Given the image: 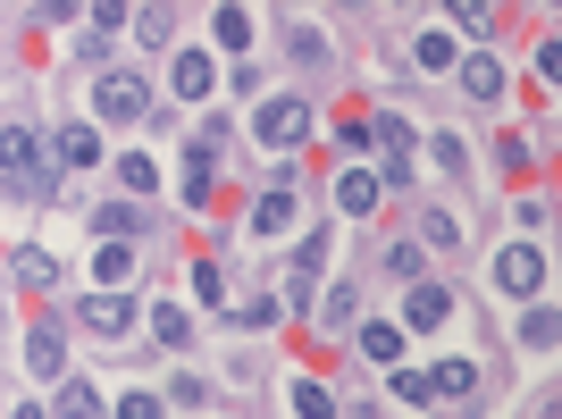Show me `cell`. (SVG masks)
<instances>
[{
  "label": "cell",
  "instance_id": "obj_1",
  "mask_svg": "<svg viewBox=\"0 0 562 419\" xmlns=\"http://www.w3.org/2000/svg\"><path fill=\"white\" fill-rule=\"evenodd\" d=\"M0 177L18 193H43V135L34 126H0Z\"/></svg>",
  "mask_w": 562,
  "mask_h": 419
},
{
  "label": "cell",
  "instance_id": "obj_2",
  "mask_svg": "<svg viewBox=\"0 0 562 419\" xmlns=\"http://www.w3.org/2000/svg\"><path fill=\"white\" fill-rule=\"evenodd\" d=\"M93 110L110 117V126H135V117H151V84H143V76H101Z\"/></svg>",
  "mask_w": 562,
  "mask_h": 419
},
{
  "label": "cell",
  "instance_id": "obj_3",
  "mask_svg": "<svg viewBox=\"0 0 562 419\" xmlns=\"http://www.w3.org/2000/svg\"><path fill=\"white\" fill-rule=\"evenodd\" d=\"M252 135L269 143V151H294V143L311 135V101H260V117H252Z\"/></svg>",
  "mask_w": 562,
  "mask_h": 419
},
{
  "label": "cell",
  "instance_id": "obj_4",
  "mask_svg": "<svg viewBox=\"0 0 562 419\" xmlns=\"http://www.w3.org/2000/svg\"><path fill=\"white\" fill-rule=\"evenodd\" d=\"M495 285H504V294H520V303H529V294H538V285H546V260H538V244H513V252L495 260Z\"/></svg>",
  "mask_w": 562,
  "mask_h": 419
},
{
  "label": "cell",
  "instance_id": "obj_5",
  "mask_svg": "<svg viewBox=\"0 0 562 419\" xmlns=\"http://www.w3.org/2000/svg\"><path fill=\"white\" fill-rule=\"evenodd\" d=\"M378 193H386V177H378V168H345V177H336V210H345V218H370Z\"/></svg>",
  "mask_w": 562,
  "mask_h": 419
},
{
  "label": "cell",
  "instance_id": "obj_6",
  "mask_svg": "<svg viewBox=\"0 0 562 419\" xmlns=\"http://www.w3.org/2000/svg\"><path fill=\"white\" fill-rule=\"evenodd\" d=\"M85 327H93V336H126V327H135V303H126V294H85Z\"/></svg>",
  "mask_w": 562,
  "mask_h": 419
},
{
  "label": "cell",
  "instance_id": "obj_7",
  "mask_svg": "<svg viewBox=\"0 0 562 419\" xmlns=\"http://www.w3.org/2000/svg\"><path fill=\"white\" fill-rule=\"evenodd\" d=\"M446 310H453L446 285H412V303H403V327H446Z\"/></svg>",
  "mask_w": 562,
  "mask_h": 419
},
{
  "label": "cell",
  "instance_id": "obj_8",
  "mask_svg": "<svg viewBox=\"0 0 562 419\" xmlns=\"http://www.w3.org/2000/svg\"><path fill=\"white\" fill-rule=\"evenodd\" d=\"M462 93L470 101H495V93H504V68H495L487 50H470V59H462Z\"/></svg>",
  "mask_w": 562,
  "mask_h": 419
},
{
  "label": "cell",
  "instance_id": "obj_9",
  "mask_svg": "<svg viewBox=\"0 0 562 419\" xmlns=\"http://www.w3.org/2000/svg\"><path fill=\"white\" fill-rule=\"evenodd\" d=\"M25 370L59 386V370H68V361H59V336H50V327H34V336H25Z\"/></svg>",
  "mask_w": 562,
  "mask_h": 419
},
{
  "label": "cell",
  "instance_id": "obj_10",
  "mask_svg": "<svg viewBox=\"0 0 562 419\" xmlns=\"http://www.w3.org/2000/svg\"><path fill=\"white\" fill-rule=\"evenodd\" d=\"M211 84H218V68H211V59H202V50H177V93H186V101H202Z\"/></svg>",
  "mask_w": 562,
  "mask_h": 419
},
{
  "label": "cell",
  "instance_id": "obj_11",
  "mask_svg": "<svg viewBox=\"0 0 562 419\" xmlns=\"http://www.w3.org/2000/svg\"><path fill=\"white\" fill-rule=\"evenodd\" d=\"M9 269H18V285H25V294H50V285H59V260H50V252H18Z\"/></svg>",
  "mask_w": 562,
  "mask_h": 419
},
{
  "label": "cell",
  "instance_id": "obj_12",
  "mask_svg": "<svg viewBox=\"0 0 562 419\" xmlns=\"http://www.w3.org/2000/svg\"><path fill=\"white\" fill-rule=\"evenodd\" d=\"M59 419H110V411H101V395L85 377H59Z\"/></svg>",
  "mask_w": 562,
  "mask_h": 419
},
{
  "label": "cell",
  "instance_id": "obj_13",
  "mask_svg": "<svg viewBox=\"0 0 562 419\" xmlns=\"http://www.w3.org/2000/svg\"><path fill=\"white\" fill-rule=\"evenodd\" d=\"M370 135L386 143V160H395V168H386V177H403V160H412V126H403V117L386 110V117H378V126H370Z\"/></svg>",
  "mask_w": 562,
  "mask_h": 419
},
{
  "label": "cell",
  "instance_id": "obj_14",
  "mask_svg": "<svg viewBox=\"0 0 562 419\" xmlns=\"http://www.w3.org/2000/svg\"><path fill=\"white\" fill-rule=\"evenodd\" d=\"M361 352H370V361H395V370H403V327H386V319L361 327Z\"/></svg>",
  "mask_w": 562,
  "mask_h": 419
},
{
  "label": "cell",
  "instance_id": "obj_15",
  "mask_svg": "<svg viewBox=\"0 0 562 419\" xmlns=\"http://www.w3.org/2000/svg\"><path fill=\"white\" fill-rule=\"evenodd\" d=\"M93 151H101L93 126H59V160H68V168H93Z\"/></svg>",
  "mask_w": 562,
  "mask_h": 419
},
{
  "label": "cell",
  "instance_id": "obj_16",
  "mask_svg": "<svg viewBox=\"0 0 562 419\" xmlns=\"http://www.w3.org/2000/svg\"><path fill=\"white\" fill-rule=\"evenodd\" d=\"M428 386H437V395H470V386H479V361H437Z\"/></svg>",
  "mask_w": 562,
  "mask_h": 419
},
{
  "label": "cell",
  "instance_id": "obj_17",
  "mask_svg": "<svg viewBox=\"0 0 562 419\" xmlns=\"http://www.w3.org/2000/svg\"><path fill=\"white\" fill-rule=\"evenodd\" d=\"M285 218H294V202H285V193H260V202H252V235H278Z\"/></svg>",
  "mask_w": 562,
  "mask_h": 419
},
{
  "label": "cell",
  "instance_id": "obj_18",
  "mask_svg": "<svg viewBox=\"0 0 562 419\" xmlns=\"http://www.w3.org/2000/svg\"><path fill=\"white\" fill-rule=\"evenodd\" d=\"M294 411L303 419H336V395L319 386V377H303V386H294Z\"/></svg>",
  "mask_w": 562,
  "mask_h": 419
},
{
  "label": "cell",
  "instance_id": "obj_19",
  "mask_svg": "<svg viewBox=\"0 0 562 419\" xmlns=\"http://www.w3.org/2000/svg\"><path fill=\"white\" fill-rule=\"evenodd\" d=\"M352 303H361L352 285H328V303H311V310H319V327H352Z\"/></svg>",
  "mask_w": 562,
  "mask_h": 419
},
{
  "label": "cell",
  "instance_id": "obj_20",
  "mask_svg": "<svg viewBox=\"0 0 562 419\" xmlns=\"http://www.w3.org/2000/svg\"><path fill=\"white\" fill-rule=\"evenodd\" d=\"M218 43H227V50H244V43H252V18H244V9H218Z\"/></svg>",
  "mask_w": 562,
  "mask_h": 419
},
{
  "label": "cell",
  "instance_id": "obj_21",
  "mask_svg": "<svg viewBox=\"0 0 562 419\" xmlns=\"http://www.w3.org/2000/svg\"><path fill=\"white\" fill-rule=\"evenodd\" d=\"M168 34H177L168 9H135V43H168Z\"/></svg>",
  "mask_w": 562,
  "mask_h": 419
},
{
  "label": "cell",
  "instance_id": "obj_22",
  "mask_svg": "<svg viewBox=\"0 0 562 419\" xmlns=\"http://www.w3.org/2000/svg\"><path fill=\"white\" fill-rule=\"evenodd\" d=\"M420 235H428V244H437V252H453V244H462V227H453L446 210H428V218H420Z\"/></svg>",
  "mask_w": 562,
  "mask_h": 419
},
{
  "label": "cell",
  "instance_id": "obj_23",
  "mask_svg": "<svg viewBox=\"0 0 562 419\" xmlns=\"http://www.w3.org/2000/svg\"><path fill=\"white\" fill-rule=\"evenodd\" d=\"M420 68H453V34H420V50H412Z\"/></svg>",
  "mask_w": 562,
  "mask_h": 419
},
{
  "label": "cell",
  "instance_id": "obj_24",
  "mask_svg": "<svg viewBox=\"0 0 562 419\" xmlns=\"http://www.w3.org/2000/svg\"><path fill=\"white\" fill-rule=\"evenodd\" d=\"M151 336H160V344H186V336H193V319H186V310H177V303H168L160 319H151Z\"/></svg>",
  "mask_w": 562,
  "mask_h": 419
},
{
  "label": "cell",
  "instance_id": "obj_25",
  "mask_svg": "<svg viewBox=\"0 0 562 419\" xmlns=\"http://www.w3.org/2000/svg\"><path fill=\"white\" fill-rule=\"evenodd\" d=\"M386 269H395V278H412V285H420V244H386Z\"/></svg>",
  "mask_w": 562,
  "mask_h": 419
},
{
  "label": "cell",
  "instance_id": "obj_26",
  "mask_svg": "<svg viewBox=\"0 0 562 419\" xmlns=\"http://www.w3.org/2000/svg\"><path fill=\"white\" fill-rule=\"evenodd\" d=\"M193 294H202V303H218V294H227V278H218V260H193Z\"/></svg>",
  "mask_w": 562,
  "mask_h": 419
},
{
  "label": "cell",
  "instance_id": "obj_27",
  "mask_svg": "<svg viewBox=\"0 0 562 419\" xmlns=\"http://www.w3.org/2000/svg\"><path fill=\"white\" fill-rule=\"evenodd\" d=\"M117 278H126V244H101V294H117Z\"/></svg>",
  "mask_w": 562,
  "mask_h": 419
},
{
  "label": "cell",
  "instance_id": "obj_28",
  "mask_svg": "<svg viewBox=\"0 0 562 419\" xmlns=\"http://www.w3.org/2000/svg\"><path fill=\"white\" fill-rule=\"evenodd\" d=\"M395 395H403V403H437V386H428L420 370H395Z\"/></svg>",
  "mask_w": 562,
  "mask_h": 419
},
{
  "label": "cell",
  "instance_id": "obj_29",
  "mask_svg": "<svg viewBox=\"0 0 562 419\" xmlns=\"http://www.w3.org/2000/svg\"><path fill=\"white\" fill-rule=\"evenodd\" d=\"M93 227H101V235H110V244H126V235H135V210H101Z\"/></svg>",
  "mask_w": 562,
  "mask_h": 419
},
{
  "label": "cell",
  "instance_id": "obj_30",
  "mask_svg": "<svg viewBox=\"0 0 562 419\" xmlns=\"http://www.w3.org/2000/svg\"><path fill=\"white\" fill-rule=\"evenodd\" d=\"M520 336H529V344L546 352V344H554V310H529V319H520Z\"/></svg>",
  "mask_w": 562,
  "mask_h": 419
},
{
  "label": "cell",
  "instance_id": "obj_31",
  "mask_svg": "<svg viewBox=\"0 0 562 419\" xmlns=\"http://www.w3.org/2000/svg\"><path fill=\"white\" fill-rule=\"evenodd\" d=\"M117 419H160V403H151V395H126V403H117Z\"/></svg>",
  "mask_w": 562,
  "mask_h": 419
},
{
  "label": "cell",
  "instance_id": "obj_32",
  "mask_svg": "<svg viewBox=\"0 0 562 419\" xmlns=\"http://www.w3.org/2000/svg\"><path fill=\"white\" fill-rule=\"evenodd\" d=\"M9 419H50V411H34V403H18V411H9Z\"/></svg>",
  "mask_w": 562,
  "mask_h": 419
}]
</instances>
